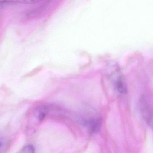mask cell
<instances>
[{"instance_id": "3957f363", "label": "cell", "mask_w": 153, "mask_h": 153, "mask_svg": "<svg viewBox=\"0 0 153 153\" xmlns=\"http://www.w3.org/2000/svg\"><path fill=\"white\" fill-rule=\"evenodd\" d=\"M42 0H0V4H36Z\"/></svg>"}, {"instance_id": "52a82bcc", "label": "cell", "mask_w": 153, "mask_h": 153, "mask_svg": "<svg viewBox=\"0 0 153 153\" xmlns=\"http://www.w3.org/2000/svg\"><path fill=\"white\" fill-rule=\"evenodd\" d=\"M35 149L33 146L28 145L24 146L18 153H35Z\"/></svg>"}, {"instance_id": "ba28073f", "label": "cell", "mask_w": 153, "mask_h": 153, "mask_svg": "<svg viewBox=\"0 0 153 153\" xmlns=\"http://www.w3.org/2000/svg\"><path fill=\"white\" fill-rule=\"evenodd\" d=\"M1 5H0V8H1Z\"/></svg>"}, {"instance_id": "5b68a950", "label": "cell", "mask_w": 153, "mask_h": 153, "mask_svg": "<svg viewBox=\"0 0 153 153\" xmlns=\"http://www.w3.org/2000/svg\"><path fill=\"white\" fill-rule=\"evenodd\" d=\"M117 90L121 94H125L126 92L127 89L126 85L121 78H119L116 83Z\"/></svg>"}, {"instance_id": "8992f818", "label": "cell", "mask_w": 153, "mask_h": 153, "mask_svg": "<svg viewBox=\"0 0 153 153\" xmlns=\"http://www.w3.org/2000/svg\"><path fill=\"white\" fill-rule=\"evenodd\" d=\"M8 141L4 137L0 136V153H4L8 146Z\"/></svg>"}, {"instance_id": "6da1fadb", "label": "cell", "mask_w": 153, "mask_h": 153, "mask_svg": "<svg viewBox=\"0 0 153 153\" xmlns=\"http://www.w3.org/2000/svg\"><path fill=\"white\" fill-rule=\"evenodd\" d=\"M141 113L143 119L147 124L153 127V110L148 100L143 96L140 100Z\"/></svg>"}, {"instance_id": "7a4b0ae2", "label": "cell", "mask_w": 153, "mask_h": 153, "mask_svg": "<svg viewBox=\"0 0 153 153\" xmlns=\"http://www.w3.org/2000/svg\"><path fill=\"white\" fill-rule=\"evenodd\" d=\"M84 124L87 127L91 134L97 133L100 128L102 121L99 118H90L84 120Z\"/></svg>"}, {"instance_id": "277c9868", "label": "cell", "mask_w": 153, "mask_h": 153, "mask_svg": "<svg viewBox=\"0 0 153 153\" xmlns=\"http://www.w3.org/2000/svg\"><path fill=\"white\" fill-rule=\"evenodd\" d=\"M48 108L46 106H43L40 107L38 109L36 112V117L39 120H43L45 117L48 113Z\"/></svg>"}]
</instances>
